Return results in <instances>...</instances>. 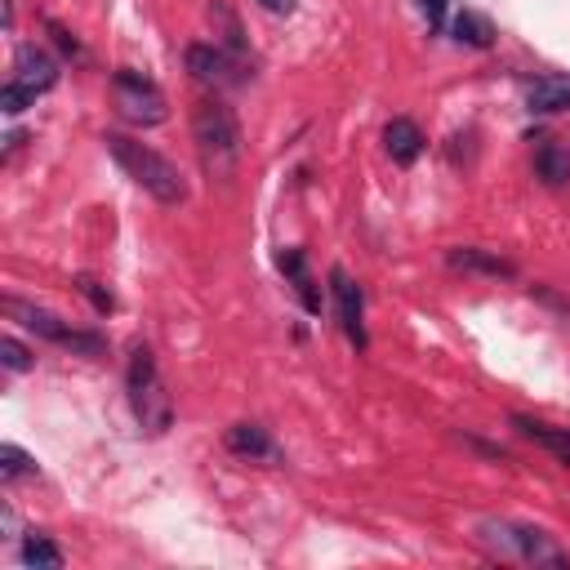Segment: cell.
<instances>
[{"mask_svg":"<svg viewBox=\"0 0 570 570\" xmlns=\"http://www.w3.org/2000/svg\"><path fill=\"white\" fill-rule=\"evenodd\" d=\"M107 151H111L116 165H120L147 196H156L160 205H178V200H187V183H183L178 165L165 160L160 151H151L147 142H134V138H125V134H107Z\"/></svg>","mask_w":570,"mask_h":570,"instance_id":"obj_1","label":"cell"},{"mask_svg":"<svg viewBox=\"0 0 570 570\" xmlns=\"http://www.w3.org/2000/svg\"><path fill=\"white\" fill-rule=\"evenodd\" d=\"M191 134L200 147V160L209 174H232L236 156H240V125L232 116V107L223 98H200L191 111Z\"/></svg>","mask_w":570,"mask_h":570,"instance_id":"obj_2","label":"cell"},{"mask_svg":"<svg viewBox=\"0 0 570 570\" xmlns=\"http://www.w3.org/2000/svg\"><path fill=\"white\" fill-rule=\"evenodd\" d=\"M129 401H134V414H138V423L147 432L160 436L169 428L174 405H169V392H165V383L156 374V356L147 347H134V356H129Z\"/></svg>","mask_w":570,"mask_h":570,"instance_id":"obj_3","label":"cell"},{"mask_svg":"<svg viewBox=\"0 0 570 570\" xmlns=\"http://www.w3.org/2000/svg\"><path fill=\"white\" fill-rule=\"evenodd\" d=\"M111 89H116V107L125 120H134V125H160L165 120V94L142 71L120 67L111 76Z\"/></svg>","mask_w":570,"mask_h":570,"instance_id":"obj_4","label":"cell"},{"mask_svg":"<svg viewBox=\"0 0 570 570\" xmlns=\"http://www.w3.org/2000/svg\"><path fill=\"white\" fill-rule=\"evenodd\" d=\"M4 312H9V316H18L31 334H40V338H49V343H58V347H71V352H85V356H98V352H102V338H98V334L71 330V325H62L53 312H45V307H31V303H18V298H4Z\"/></svg>","mask_w":570,"mask_h":570,"instance_id":"obj_5","label":"cell"},{"mask_svg":"<svg viewBox=\"0 0 570 570\" xmlns=\"http://www.w3.org/2000/svg\"><path fill=\"white\" fill-rule=\"evenodd\" d=\"M485 530H494V548L503 557H517V561H534V566H566L570 557L543 534V530H530V525H494L485 521Z\"/></svg>","mask_w":570,"mask_h":570,"instance_id":"obj_6","label":"cell"},{"mask_svg":"<svg viewBox=\"0 0 570 570\" xmlns=\"http://www.w3.org/2000/svg\"><path fill=\"white\" fill-rule=\"evenodd\" d=\"M187 71H191V80L205 85V89H227V85L240 80V67H236L223 49H214V45H191V49H187Z\"/></svg>","mask_w":570,"mask_h":570,"instance_id":"obj_7","label":"cell"},{"mask_svg":"<svg viewBox=\"0 0 570 570\" xmlns=\"http://www.w3.org/2000/svg\"><path fill=\"white\" fill-rule=\"evenodd\" d=\"M330 289H334V303H338V325H343V334H347L356 347H365V325H361L365 303H361V285H356L343 267H334V272H330Z\"/></svg>","mask_w":570,"mask_h":570,"instance_id":"obj_8","label":"cell"},{"mask_svg":"<svg viewBox=\"0 0 570 570\" xmlns=\"http://www.w3.org/2000/svg\"><path fill=\"white\" fill-rule=\"evenodd\" d=\"M13 80H18L22 89H31V94H45V89H53V80H58V62H53L45 49L22 45V49L13 53Z\"/></svg>","mask_w":570,"mask_h":570,"instance_id":"obj_9","label":"cell"},{"mask_svg":"<svg viewBox=\"0 0 570 570\" xmlns=\"http://www.w3.org/2000/svg\"><path fill=\"white\" fill-rule=\"evenodd\" d=\"M383 142H387V156H392L396 165H414V160H419V151H423V129H419L414 120L396 116V120H387Z\"/></svg>","mask_w":570,"mask_h":570,"instance_id":"obj_10","label":"cell"},{"mask_svg":"<svg viewBox=\"0 0 570 570\" xmlns=\"http://www.w3.org/2000/svg\"><path fill=\"white\" fill-rule=\"evenodd\" d=\"M525 102H530V111H543V116L566 111V107H570V76H566V71L539 76V80L525 89Z\"/></svg>","mask_w":570,"mask_h":570,"instance_id":"obj_11","label":"cell"},{"mask_svg":"<svg viewBox=\"0 0 570 570\" xmlns=\"http://www.w3.org/2000/svg\"><path fill=\"white\" fill-rule=\"evenodd\" d=\"M227 450L240 454V459H281L276 445H272V436H267L258 423H236V428H227Z\"/></svg>","mask_w":570,"mask_h":570,"instance_id":"obj_12","label":"cell"},{"mask_svg":"<svg viewBox=\"0 0 570 570\" xmlns=\"http://www.w3.org/2000/svg\"><path fill=\"white\" fill-rule=\"evenodd\" d=\"M534 169H539V178L548 187H566L570 183V151L561 142H552V138H543L534 147Z\"/></svg>","mask_w":570,"mask_h":570,"instance_id":"obj_13","label":"cell"},{"mask_svg":"<svg viewBox=\"0 0 570 570\" xmlns=\"http://www.w3.org/2000/svg\"><path fill=\"white\" fill-rule=\"evenodd\" d=\"M276 263H281V272L294 281L303 307H307V312H321V294H316V285H312V276H307V258H303V249H281Z\"/></svg>","mask_w":570,"mask_h":570,"instance_id":"obj_14","label":"cell"},{"mask_svg":"<svg viewBox=\"0 0 570 570\" xmlns=\"http://www.w3.org/2000/svg\"><path fill=\"white\" fill-rule=\"evenodd\" d=\"M530 441H539L543 450H552L557 459H566L570 463V428H548V423H539V419H530V414H517L512 419Z\"/></svg>","mask_w":570,"mask_h":570,"instance_id":"obj_15","label":"cell"},{"mask_svg":"<svg viewBox=\"0 0 570 570\" xmlns=\"http://www.w3.org/2000/svg\"><path fill=\"white\" fill-rule=\"evenodd\" d=\"M450 267H459V272H485V276H512V263L508 258H494V254L472 249V245L450 249Z\"/></svg>","mask_w":570,"mask_h":570,"instance_id":"obj_16","label":"cell"},{"mask_svg":"<svg viewBox=\"0 0 570 570\" xmlns=\"http://www.w3.org/2000/svg\"><path fill=\"white\" fill-rule=\"evenodd\" d=\"M450 31H454V40H459V45H472V49H485V45H490V36H494V31H490V22H485L481 13H472V9H463V13L454 18V27H450Z\"/></svg>","mask_w":570,"mask_h":570,"instance_id":"obj_17","label":"cell"},{"mask_svg":"<svg viewBox=\"0 0 570 570\" xmlns=\"http://www.w3.org/2000/svg\"><path fill=\"white\" fill-rule=\"evenodd\" d=\"M22 566H40V570H58L62 566V552L45 539V534H27L22 543Z\"/></svg>","mask_w":570,"mask_h":570,"instance_id":"obj_18","label":"cell"},{"mask_svg":"<svg viewBox=\"0 0 570 570\" xmlns=\"http://www.w3.org/2000/svg\"><path fill=\"white\" fill-rule=\"evenodd\" d=\"M31 472H36V459H27L18 445H0V476H4V481L31 476Z\"/></svg>","mask_w":570,"mask_h":570,"instance_id":"obj_19","label":"cell"},{"mask_svg":"<svg viewBox=\"0 0 570 570\" xmlns=\"http://www.w3.org/2000/svg\"><path fill=\"white\" fill-rule=\"evenodd\" d=\"M76 289L98 307V312H111L116 307V298H111V289L102 285V281H94V276H76Z\"/></svg>","mask_w":570,"mask_h":570,"instance_id":"obj_20","label":"cell"},{"mask_svg":"<svg viewBox=\"0 0 570 570\" xmlns=\"http://www.w3.org/2000/svg\"><path fill=\"white\" fill-rule=\"evenodd\" d=\"M31 102H36V94H31V89H22L18 80H9V85L0 89V107H4L9 116H18V111H27Z\"/></svg>","mask_w":570,"mask_h":570,"instance_id":"obj_21","label":"cell"},{"mask_svg":"<svg viewBox=\"0 0 570 570\" xmlns=\"http://www.w3.org/2000/svg\"><path fill=\"white\" fill-rule=\"evenodd\" d=\"M0 361L9 370H31V356H27V347L18 338H0Z\"/></svg>","mask_w":570,"mask_h":570,"instance_id":"obj_22","label":"cell"},{"mask_svg":"<svg viewBox=\"0 0 570 570\" xmlns=\"http://www.w3.org/2000/svg\"><path fill=\"white\" fill-rule=\"evenodd\" d=\"M419 4V13L428 18V27H441L445 22V0H414Z\"/></svg>","mask_w":570,"mask_h":570,"instance_id":"obj_23","label":"cell"},{"mask_svg":"<svg viewBox=\"0 0 570 570\" xmlns=\"http://www.w3.org/2000/svg\"><path fill=\"white\" fill-rule=\"evenodd\" d=\"M49 31H53V36H58V45H62V49H67V53H80V45H76V36H71V31H62V27H58V22H49Z\"/></svg>","mask_w":570,"mask_h":570,"instance_id":"obj_24","label":"cell"},{"mask_svg":"<svg viewBox=\"0 0 570 570\" xmlns=\"http://www.w3.org/2000/svg\"><path fill=\"white\" fill-rule=\"evenodd\" d=\"M258 4H263L267 13H289V9H294V0H258Z\"/></svg>","mask_w":570,"mask_h":570,"instance_id":"obj_25","label":"cell"}]
</instances>
